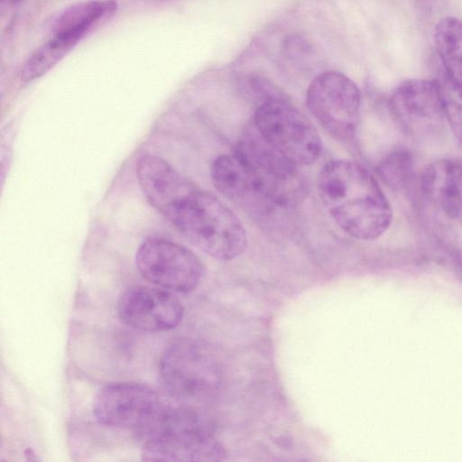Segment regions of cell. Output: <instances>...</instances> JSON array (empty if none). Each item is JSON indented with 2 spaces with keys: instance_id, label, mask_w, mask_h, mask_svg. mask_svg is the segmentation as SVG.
Listing matches in <instances>:
<instances>
[{
  "instance_id": "obj_19",
  "label": "cell",
  "mask_w": 462,
  "mask_h": 462,
  "mask_svg": "<svg viewBox=\"0 0 462 462\" xmlns=\"http://www.w3.org/2000/svg\"><path fill=\"white\" fill-rule=\"evenodd\" d=\"M310 45L303 38L299 36L289 37L284 42V51L288 59L300 60L309 56Z\"/></svg>"
},
{
  "instance_id": "obj_13",
  "label": "cell",
  "mask_w": 462,
  "mask_h": 462,
  "mask_svg": "<svg viewBox=\"0 0 462 462\" xmlns=\"http://www.w3.org/2000/svg\"><path fill=\"white\" fill-rule=\"evenodd\" d=\"M118 4L115 0H91L77 3L61 11L53 19V33H73L85 37L91 30L115 15Z\"/></svg>"
},
{
  "instance_id": "obj_7",
  "label": "cell",
  "mask_w": 462,
  "mask_h": 462,
  "mask_svg": "<svg viewBox=\"0 0 462 462\" xmlns=\"http://www.w3.org/2000/svg\"><path fill=\"white\" fill-rule=\"evenodd\" d=\"M170 402L142 383H111L96 394L93 414L102 425L134 430L139 434L158 418Z\"/></svg>"
},
{
  "instance_id": "obj_4",
  "label": "cell",
  "mask_w": 462,
  "mask_h": 462,
  "mask_svg": "<svg viewBox=\"0 0 462 462\" xmlns=\"http://www.w3.org/2000/svg\"><path fill=\"white\" fill-rule=\"evenodd\" d=\"M234 153L247 169L256 206L285 208L302 198L305 185L299 165L273 147L253 124Z\"/></svg>"
},
{
  "instance_id": "obj_10",
  "label": "cell",
  "mask_w": 462,
  "mask_h": 462,
  "mask_svg": "<svg viewBox=\"0 0 462 462\" xmlns=\"http://www.w3.org/2000/svg\"><path fill=\"white\" fill-rule=\"evenodd\" d=\"M388 105L397 125L411 135L433 133L446 119L439 80H406L393 91Z\"/></svg>"
},
{
  "instance_id": "obj_18",
  "label": "cell",
  "mask_w": 462,
  "mask_h": 462,
  "mask_svg": "<svg viewBox=\"0 0 462 462\" xmlns=\"http://www.w3.org/2000/svg\"><path fill=\"white\" fill-rule=\"evenodd\" d=\"M444 104L445 118L456 138L462 143V88H459L444 76L439 80Z\"/></svg>"
},
{
  "instance_id": "obj_11",
  "label": "cell",
  "mask_w": 462,
  "mask_h": 462,
  "mask_svg": "<svg viewBox=\"0 0 462 462\" xmlns=\"http://www.w3.org/2000/svg\"><path fill=\"white\" fill-rule=\"evenodd\" d=\"M120 319L129 327L145 332H162L177 327L183 307L163 289L135 286L122 293L117 303Z\"/></svg>"
},
{
  "instance_id": "obj_15",
  "label": "cell",
  "mask_w": 462,
  "mask_h": 462,
  "mask_svg": "<svg viewBox=\"0 0 462 462\" xmlns=\"http://www.w3.org/2000/svg\"><path fill=\"white\" fill-rule=\"evenodd\" d=\"M433 41L444 77L462 88V20L446 16L435 25Z\"/></svg>"
},
{
  "instance_id": "obj_5",
  "label": "cell",
  "mask_w": 462,
  "mask_h": 462,
  "mask_svg": "<svg viewBox=\"0 0 462 462\" xmlns=\"http://www.w3.org/2000/svg\"><path fill=\"white\" fill-rule=\"evenodd\" d=\"M253 125L273 147L297 165L312 164L320 157L319 132L285 97L260 103Z\"/></svg>"
},
{
  "instance_id": "obj_3",
  "label": "cell",
  "mask_w": 462,
  "mask_h": 462,
  "mask_svg": "<svg viewBox=\"0 0 462 462\" xmlns=\"http://www.w3.org/2000/svg\"><path fill=\"white\" fill-rule=\"evenodd\" d=\"M139 437L144 461L217 460L223 454L204 418L171 402Z\"/></svg>"
},
{
  "instance_id": "obj_9",
  "label": "cell",
  "mask_w": 462,
  "mask_h": 462,
  "mask_svg": "<svg viewBox=\"0 0 462 462\" xmlns=\"http://www.w3.org/2000/svg\"><path fill=\"white\" fill-rule=\"evenodd\" d=\"M158 375L166 394L181 402L201 397L211 385L213 371L201 346L188 339H178L162 352Z\"/></svg>"
},
{
  "instance_id": "obj_21",
  "label": "cell",
  "mask_w": 462,
  "mask_h": 462,
  "mask_svg": "<svg viewBox=\"0 0 462 462\" xmlns=\"http://www.w3.org/2000/svg\"><path fill=\"white\" fill-rule=\"evenodd\" d=\"M146 1H150V2H162V1H168V0H146Z\"/></svg>"
},
{
  "instance_id": "obj_2",
  "label": "cell",
  "mask_w": 462,
  "mask_h": 462,
  "mask_svg": "<svg viewBox=\"0 0 462 462\" xmlns=\"http://www.w3.org/2000/svg\"><path fill=\"white\" fill-rule=\"evenodd\" d=\"M318 187L329 216L348 236L370 241L390 227L391 205L377 179L361 163L346 159L328 162Z\"/></svg>"
},
{
  "instance_id": "obj_14",
  "label": "cell",
  "mask_w": 462,
  "mask_h": 462,
  "mask_svg": "<svg viewBox=\"0 0 462 462\" xmlns=\"http://www.w3.org/2000/svg\"><path fill=\"white\" fill-rule=\"evenodd\" d=\"M210 173L214 186L225 197L248 207L255 206L249 173L234 152L216 158Z\"/></svg>"
},
{
  "instance_id": "obj_17",
  "label": "cell",
  "mask_w": 462,
  "mask_h": 462,
  "mask_svg": "<svg viewBox=\"0 0 462 462\" xmlns=\"http://www.w3.org/2000/svg\"><path fill=\"white\" fill-rule=\"evenodd\" d=\"M412 172V156L404 149L392 152L377 167V174L382 181L395 189L405 187L410 182Z\"/></svg>"
},
{
  "instance_id": "obj_12",
  "label": "cell",
  "mask_w": 462,
  "mask_h": 462,
  "mask_svg": "<svg viewBox=\"0 0 462 462\" xmlns=\"http://www.w3.org/2000/svg\"><path fill=\"white\" fill-rule=\"evenodd\" d=\"M420 185L424 196L447 216L462 217V160L443 158L429 163Z\"/></svg>"
},
{
  "instance_id": "obj_16",
  "label": "cell",
  "mask_w": 462,
  "mask_h": 462,
  "mask_svg": "<svg viewBox=\"0 0 462 462\" xmlns=\"http://www.w3.org/2000/svg\"><path fill=\"white\" fill-rule=\"evenodd\" d=\"M83 39L73 33H53L36 49L24 61L20 78L23 82L35 80L63 60Z\"/></svg>"
},
{
  "instance_id": "obj_1",
  "label": "cell",
  "mask_w": 462,
  "mask_h": 462,
  "mask_svg": "<svg viewBox=\"0 0 462 462\" xmlns=\"http://www.w3.org/2000/svg\"><path fill=\"white\" fill-rule=\"evenodd\" d=\"M146 199L191 244L215 259L233 260L246 248V233L238 217L176 169L154 178Z\"/></svg>"
},
{
  "instance_id": "obj_6",
  "label": "cell",
  "mask_w": 462,
  "mask_h": 462,
  "mask_svg": "<svg viewBox=\"0 0 462 462\" xmlns=\"http://www.w3.org/2000/svg\"><path fill=\"white\" fill-rule=\"evenodd\" d=\"M306 104L333 138L346 142L356 134L361 94L356 84L345 74L328 70L317 75L308 87Z\"/></svg>"
},
{
  "instance_id": "obj_20",
  "label": "cell",
  "mask_w": 462,
  "mask_h": 462,
  "mask_svg": "<svg viewBox=\"0 0 462 462\" xmlns=\"http://www.w3.org/2000/svg\"><path fill=\"white\" fill-rule=\"evenodd\" d=\"M21 0H1L2 5H12L19 3Z\"/></svg>"
},
{
  "instance_id": "obj_8",
  "label": "cell",
  "mask_w": 462,
  "mask_h": 462,
  "mask_svg": "<svg viewBox=\"0 0 462 462\" xmlns=\"http://www.w3.org/2000/svg\"><path fill=\"white\" fill-rule=\"evenodd\" d=\"M135 264L149 282L181 293L192 291L203 275V264L192 251L163 238L143 241L137 249Z\"/></svg>"
}]
</instances>
